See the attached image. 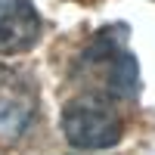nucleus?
<instances>
[{
  "instance_id": "f257e3e1",
  "label": "nucleus",
  "mask_w": 155,
  "mask_h": 155,
  "mask_svg": "<svg viewBox=\"0 0 155 155\" xmlns=\"http://www.w3.org/2000/svg\"><path fill=\"white\" fill-rule=\"evenodd\" d=\"M78 74L87 81L90 96H102L109 102H130L140 93L137 59L118 37V28H106L96 34V41L78 59Z\"/></svg>"
},
{
  "instance_id": "7ed1b4c3",
  "label": "nucleus",
  "mask_w": 155,
  "mask_h": 155,
  "mask_svg": "<svg viewBox=\"0 0 155 155\" xmlns=\"http://www.w3.org/2000/svg\"><path fill=\"white\" fill-rule=\"evenodd\" d=\"M37 121V87L25 71L0 65V137L19 140Z\"/></svg>"
},
{
  "instance_id": "20e7f679",
  "label": "nucleus",
  "mask_w": 155,
  "mask_h": 155,
  "mask_svg": "<svg viewBox=\"0 0 155 155\" xmlns=\"http://www.w3.org/2000/svg\"><path fill=\"white\" fill-rule=\"evenodd\" d=\"M44 22L31 0H0V56H19L37 47Z\"/></svg>"
},
{
  "instance_id": "f03ea898",
  "label": "nucleus",
  "mask_w": 155,
  "mask_h": 155,
  "mask_svg": "<svg viewBox=\"0 0 155 155\" xmlns=\"http://www.w3.org/2000/svg\"><path fill=\"white\" fill-rule=\"evenodd\" d=\"M62 134L68 146L84 149V152H102L121 143L124 121L118 118L115 102L102 96H74L62 109Z\"/></svg>"
}]
</instances>
